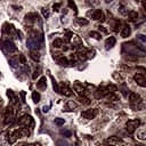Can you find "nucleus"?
I'll return each instance as SVG.
<instances>
[{
    "mask_svg": "<svg viewBox=\"0 0 146 146\" xmlns=\"http://www.w3.org/2000/svg\"><path fill=\"white\" fill-rule=\"evenodd\" d=\"M73 89L78 92L79 96H84V91H86V89H84V87H83L81 83L75 82V83L73 84Z\"/></svg>",
    "mask_w": 146,
    "mask_h": 146,
    "instance_id": "11",
    "label": "nucleus"
},
{
    "mask_svg": "<svg viewBox=\"0 0 146 146\" xmlns=\"http://www.w3.org/2000/svg\"><path fill=\"white\" fill-rule=\"evenodd\" d=\"M48 108H49L48 106H44V107H43V112H48Z\"/></svg>",
    "mask_w": 146,
    "mask_h": 146,
    "instance_id": "47",
    "label": "nucleus"
},
{
    "mask_svg": "<svg viewBox=\"0 0 146 146\" xmlns=\"http://www.w3.org/2000/svg\"><path fill=\"white\" fill-rule=\"evenodd\" d=\"M39 74H40V70H35V71H34V73H33V75H32V78L35 80V79H36V76H38Z\"/></svg>",
    "mask_w": 146,
    "mask_h": 146,
    "instance_id": "42",
    "label": "nucleus"
},
{
    "mask_svg": "<svg viewBox=\"0 0 146 146\" xmlns=\"http://www.w3.org/2000/svg\"><path fill=\"white\" fill-rule=\"evenodd\" d=\"M79 100H80V103H82V104H84V105H88V104H90V100H89V98H87L86 96H79Z\"/></svg>",
    "mask_w": 146,
    "mask_h": 146,
    "instance_id": "28",
    "label": "nucleus"
},
{
    "mask_svg": "<svg viewBox=\"0 0 146 146\" xmlns=\"http://www.w3.org/2000/svg\"><path fill=\"white\" fill-rule=\"evenodd\" d=\"M55 58H56V60H57L60 65L66 66V65H68V64H70V60H68L64 55H62V54H57V56H55Z\"/></svg>",
    "mask_w": 146,
    "mask_h": 146,
    "instance_id": "10",
    "label": "nucleus"
},
{
    "mask_svg": "<svg viewBox=\"0 0 146 146\" xmlns=\"http://www.w3.org/2000/svg\"><path fill=\"white\" fill-rule=\"evenodd\" d=\"M30 56H31V58H32L33 60H35V62H39V60H40V54H39L38 50H31Z\"/></svg>",
    "mask_w": 146,
    "mask_h": 146,
    "instance_id": "21",
    "label": "nucleus"
},
{
    "mask_svg": "<svg viewBox=\"0 0 146 146\" xmlns=\"http://www.w3.org/2000/svg\"><path fill=\"white\" fill-rule=\"evenodd\" d=\"M140 124V120L139 119H133V120H129L125 123V130L129 133H133L136 131V129L139 127Z\"/></svg>",
    "mask_w": 146,
    "mask_h": 146,
    "instance_id": "3",
    "label": "nucleus"
},
{
    "mask_svg": "<svg viewBox=\"0 0 146 146\" xmlns=\"http://www.w3.org/2000/svg\"><path fill=\"white\" fill-rule=\"evenodd\" d=\"M66 106H67V110H73V108H76V104L73 102V100H68L66 103Z\"/></svg>",
    "mask_w": 146,
    "mask_h": 146,
    "instance_id": "30",
    "label": "nucleus"
},
{
    "mask_svg": "<svg viewBox=\"0 0 146 146\" xmlns=\"http://www.w3.org/2000/svg\"><path fill=\"white\" fill-rule=\"evenodd\" d=\"M52 44H54L55 48H60V47L63 46V40H62V39H56V40L52 42Z\"/></svg>",
    "mask_w": 146,
    "mask_h": 146,
    "instance_id": "29",
    "label": "nucleus"
},
{
    "mask_svg": "<svg viewBox=\"0 0 146 146\" xmlns=\"http://www.w3.org/2000/svg\"><path fill=\"white\" fill-rule=\"evenodd\" d=\"M50 78H51V80H52V87H54V90H55L56 92H59V87H58L57 82L55 81V79H54L52 76H50Z\"/></svg>",
    "mask_w": 146,
    "mask_h": 146,
    "instance_id": "32",
    "label": "nucleus"
},
{
    "mask_svg": "<svg viewBox=\"0 0 146 146\" xmlns=\"http://www.w3.org/2000/svg\"><path fill=\"white\" fill-rule=\"evenodd\" d=\"M40 98H41V97H40V94H39L38 91H33V92H32V99H33V102H34L35 104L40 102Z\"/></svg>",
    "mask_w": 146,
    "mask_h": 146,
    "instance_id": "24",
    "label": "nucleus"
},
{
    "mask_svg": "<svg viewBox=\"0 0 146 146\" xmlns=\"http://www.w3.org/2000/svg\"><path fill=\"white\" fill-rule=\"evenodd\" d=\"M42 15H43L44 18H48V17H49V11H48L47 9L43 8V9H42Z\"/></svg>",
    "mask_w": 146,
    "mask_h": 146,
    "instance_id": "40",
    "label": "nucleus"
},
{
    "mask_svg": "<svg viewBox=\"0 0 146 146\" xmlns=\"http://www.w3.org/2000/svg\"><path fill=\"white\" fill-rule=\"evenodd\" d=\"M89 35H90L91 38L96 39V40H100V39H102V34H100V33H98V32H95V31L89 32Z\"/></svg>",
    "mask_w": 146,
    "mask_h": 146,
    "instance_id": "25",
    "label": "nucleus"
},
{
    "mask_svg": "<svg viewBox=\"0 0 146 146\" xmlns=\"http://www.w3.org/2000/svg\"><path fill=\"white\" fill-rule=\"evenodd\" d=\"M17 123H18L19 125H22V127H26V128H29V127H33V125H34V121H33V119H32L30 115H27V114H24L23 116H21V117L17 120Z\"/></svg>",
    "mask_w": 146,
    "mask_h": 146,
    "instance_id": "2",
    "label": "nucleus"
},
{
    "mask_svg": "<svg viewBox=\"0 0 146 146\" xmlns=\"http://www.w3.org/2000/svg\"><path fill=\"white\" fill-rule=\"evenodd\" d=\"M3 32H6L8 35H15L16 34V30L14 29V26L11 24H5L3 25Z\"/></svg>",
    "mask_w": 146,
    "mask_h": 146,
    "instance_id": "12",
    "label": "nucleus"
},
{
    "mask_svg": "<svg viewBox=\"0 0 146 146\" xmlns=\"http://www.w3.org/2000/svg\"><path fill=\"white\" fill-rule=\"evenodd\" d=\"M128 15H129V19L130 21H136L137 17H138V13L137 11H133V10H130L128 13Z\"/></svg>",
    "mask_w": 146,
    "mask_h": 146,
    "instance_id": "23",
    "label": "nucleus"
},
{
    "mask_svg": "<svg viewBox=\"0 0 146 146\" xmlns=\"http://www.w3.org/2000/svg\"><path fill=\"white\" fill-rule=\"evenodd\" d=\"M129 102H130V105H131L133 108H136L137 111H140V110L144 108L143 99H141V97H140L138 94H136V92H131V94L129 95Z\"/></svg>",
    "mask_w": 146,
    "mask_h": 146,
    "instance_id": "1",
    "label": "nucleus"
},
{
    "mask_svg": "<svg viewBox=\"0 0 146 146\" xmlns=\"http://www.w3.org/2000/svg\"><path fill=\"white\" fill-rule=\"evenodd\" d=\"M36 88L39 90H44L47 88V79L46 76H41L40 80L36 82Z\"/></svg>",
    "mask_w": 146,
    "mask_h": 146,
    "instance_id": "13",
    "label": "nucleus"
},
{
    "mask_svg": "<svg viewBox=\"0 0 146 146\" xmlns=\"http://www.w3.org/2000/svg\"><path fill=\"white\" fill-rule=\"evenodd\" d=\"M60 133H62V135H64V136H66V137H71V131L62 130V131H60Z\"/></svg>",
    "mask_w": 146,
    "mask_h": 146,
    "instance_id": "41",
    "label": "nucleus"
},
{
    "mask_svg": "<svg viewBox=\"0 0 146 146\" xmlns=\"http://www.w3.org/2000/svg\"><path fill=\"white\" fill-rule=\"evenodd\" d=\"M19 62L22 65H25L26 64V59H25V56L24 55H19Z\"/></svg>",
    "mask_w": 146,
    "mask_h": 146,
    "instance_id": "38",
    "label": "nucleus"
},
{
    "mask_svg": "<svg viewBox=\"0 0 146 146\" xmlns=\"http://www.w3.org/2000/svg\"><path fill=\"white\" fill-rule=\"evenodd\" d=\"M133 80L137 82V84H139L140 87H146V78L143 73H135L133 75Z\"/></svg>",
    "mask_w": 146,
    "mask_h": 146,
    "instance_id": "7",
    "label": "nucleus"
},
{
    "mask_svg": "<svg viewBox=\"0 0 146 146\" xmlns=\"http://www.w3.org/2000/svg\"><path fill=\"white\" fill-rule=\"evenodd\" d=\"M113 78H114L115 80H119V81H122V78H121L120 75H117V74H116V72H114V73H113Z\"/></svg>",
    "mask_w": 146,
    "mask_h": 146,
    "instance_id": "43",
    "label": "nucleus"
},
{
    "mask_svg": "<svg viewBox=\"0 0 146 146\" xmlns=\"http://www.w3.org/2000/svg\"><path fill=\"white\" fill-rule=\"evenodd\" d=\"M86 56H87V58H92V57L95 56V50H89V51H87V52H86Z\"/></svg>",
    "mask_w": 146,
    "mask_h": 146,
    "instance_id": "37",
    "label": "nucleus"
},
{
    "mask_svg": "<svg viewBox=\"0 0 146 146\" xmlns=\"http://www.w3.org/2000/svg\"><path fill=\"white\" fill-rule=\"evenodd\" d=\"M68 6H70L71 8H73V9H74V13H75V14H78V9H76V6H75V3H74L73 1H71V0H70V1H68Z\"/></svg>",
    "mask_w": 146,
    "mask_h": 146,
    "instance_id": "35",
    "label": "nucleus"
},
{
    "mask_svg": "<svg viewBox=\"0 0 146 146\" xmlns=\"http://www.w3.org/2000/svg\"><path fill=\"white\" fill-rule=\"evenodd\" d=\"M59 92H62L64 96H67V97H70V96H72V95H73L72 90L67 87V84H63V86L59 88Z\"/></svg>",
    "mask_w": 146,
    "mask_h": 146,
    "instance_id": "14",
    "label": "nucleus"
},
{
    "mask_svg": "<svg viewBox=\"0 0 146 146\" xmlns=\"http://www.w3.org/2000/svg\"><path fill=\"white\" fill-rule=\"evenodd\" d=\"M105 88H106V90L108 91V94H114V92L117 90V87H116L115 84H112V83H111V84H108V86H107V87H105Z\"/></svg>",
    "mask_w": 146,
    "mask_h": 146,
    "instance_id": "22",
    "label": "nucleus"
},
{
    "mask_svg": "<svg viewBox=\"0 0 146 146\" xmlns=\"http://www.w3.org/2000/svg\"><path fill=\"white\" fill-rule=\"evenodd\" d=\"M2 48H3V50H6V51L9 52V54L15 52V51L17 50L16 46L14 44V42H13L11 40H9V39H7V40H2Z\"/></svg>",
    "mask_w": 146,
    "mask_h": 146,
    "instance_id": "4",
    "label": "nucleus"
},
{
    "mask_svg": "<svg viewBox=\"0 0 146 146\" xmlns=\"http://www.w3.org/2000/svg\"><path fill=\"white\" fill-rule=\"evenodd\" d=\"M19 138H22V132H21V129L18 128V129H15L10 135H9V137H8V143L9 144H14L17 139H19Z\"/></svg>",
    "mask_w": 146,
    "mask_h": 146,
    "instance_id": "6",
    "label": "nucleus"
},
{
    "mask_svg": "<svg viewBox=\"0 0 146 146\" xmlns=\"http://www.w3.org/2000/svg\"><path fill=\"white\" fill-rule=\"evenodd\" d=\"M131 33V29L129 25H123L122 29H121V36L122 38H128Z\"/></svg>",
    "mask_w": 146,
    "mask_h": 146,
    "instance_id": "16",
    "label": "nucleus"
},
{
    "mask_svg": "<svg viewBox=\"0 0 146 146\" xmlns=\"http://www.w3.org/2000/svg\"><path fill=\"white\" fill-rule=\"evenodd\" d=\"M107 99H108V100H112V102H115V100L119 99V97H117L116 95H114V94H108V95H107Z\"/></svg>",
    "mask_w": 146,
    "mask_h": 146,
    "instance_id": "31",
    "label": "nucleus"
},
{
    "mask_svg": "<svg viewBox=\"0 0 146 146\" xmlns=\"http://www.w3.org/2000/svg\"><path fill=\"white\" fill-rule=\"evenodd\" d=\"M108 95V91L106 90V88L105 87H99L98 89H96V91H95V96H96V98H103V97H105V96H107Z\"/></svg>",
    "mask_w": 146,
    "mask_h": 146,
    "instance_id": "9",
    "label": "nucleus"
},
{
    "mask_svg": "<svg viewBox=\"0 0 146 146\" xmlns=\"http://www.w3.org/2000/svg\"><path fill=\"white\" fill-rule=\"evenodd\" d=\"M76 57H78V59H79V60H81V62H83V60H86V59H87L86 52H82L81 50L76 52Z\"/></svg>",
    "mask_w": 146,
    "mask_h": 146,
    "instance_id": "26",
    "label": "nucleus"
},
{
    "mask_svg": "<svg viewBox=\"0 0 146 146\" xmlns=\"http://www.w3.org/2000/svg\"><path fill=\"white\" fill-rule=\"evenodd\" d=\"M98 27H99V30H102V31H103V32H105V33H106V32H107V30H106V29H105V27H104V26H102V25H99V26H98Z\"/></svg>",
    "mask_w": 146,
    "mask_h": 146,
    "instance_id": "46",
    "label": "nucleus"
},
{
    "mask_svg": "<svg viewBox=\"0 0 146 146\" xmlns=\"http://www.w3.org/2000/svg\"><path fill=\"white\" fill-rule=\"evenodd\" d=\"M14 110L11 106H8L5 111V123L8 124V123H11L14 121Z\"/></svg>",
    "mask_w": 146,
    "mask_h": 146,
    "instance_id": "5",
    "label": "nucleus"
},
{
    "mask_svg": "<svg viewBox=\"0 0 146 146\" xmlns=\"http://www.w3.org/2000/svg\"><path fill=\"white\" fill-rule=\"evenodd\" d=\"M72 42H73V47H79V46H82V40L80 39V36L79 35H75V34H73V36H72Z\"/></svg>",
    "mask_w": 146,
    "mask_h": 146,
    "instance_id": "19",
    "label": "nucleus"
},
{
    "mask_svg": "<svg viewBox=\"0 0 146 146\" xmlns=\"http://www.w3.org/2000/svg\"><path fill=\"white\" fill-rule=\"evenodd\" d=\"M52 8H54V10H55V11H59V8H60V3H59V2H57V3H54Z\"/></svg>",
    "mask_w": 146,
    "mask_h": 146,
    "instance_id": "39",
    "label": "nucleus"
},
{
    "mask_svg": "<svg viewBox=\"0 0 146 146\" xmlns=\"http://www.w3.org/2000/svg\"><path fill=\"white\" fill-rule=\"evenodd\" d=\"M91 17H92V19H95V21H98V19L104 21V19H105L104 16H103V11H102L100 9H96V10L92 13Z\"/></svg>",
    "mask_w": 146,
    "mask_h": 146,
    "instance_id": "15",
    "label": "nucleus"
},
{
    "mask_svg": "<svg viewBox=\"0 0 146 146\" xmlns=\"http://www.w3.org/2000/svg\"><path fill=\"white\" fill-rule=\"evenodd\" d=\"M106 143H108L110 145H114V144H119L121 143V138L120 137H116V136H111L106 139Z\"/></svg>",
    "mask_w": 146,
    "mask_h": 146,
    "instance_id": "18",
    "label": "nucleus"
},
{
    "mask_svg": "<svg viewBox=\"0 0 146 146\" xmlns=\"http://www.w3.org/2000/svg\"><path fill=\"white\" fill-rule=\"evenodd\" d=\"M7 96L9 97V99H10V102H11L13 105L17 103V97H16V95L14 94L13 90H9V89H8V90H7Z\"/></svg>",
    "mask_w": 146,
    "mask_h": 146,
    "instance_id": "20",
    "label": "nucleus"
},
{
    "mask_svg": "<svg viewBox=\"0 0 146 146\" xmlns=\"http://www.w3.org/2000/svg\"><path fill=\"white\" fill-rule=\"evenodd\" d=\"M115 42H116V40H115L114 36H108V38L105 40V48H106V49H110V48L114 47Z\"/></svg>",
    "mask_w": 146,
    "mask_h": 146,
    "instance_id": "17",
    "label": "nucleus"
},
{
    "mask_svg": "<svg viewBox=\"0 0 146 146\" xmlns=\"http://www.w3.org/2000/svg\"><path fill=\"white\" fill-rule=\"evenodd\" d=\"M72 36H73V33L72 32H66L65 33V41L66 42H70L71 39H72Z\"/></svg>",
    "mask_w": 146,
    "mask_h": 146,
    "instance_id": "34",
    "label": "nucleus"
},
{
    "mask_svg": "<svg viewBox=\"0 0 146 146\" xmlns=\"http://www.w3.org/2000/svg\"><path fill=\"white\" fill-rule=\"evenodd\" d=\"M35 18H38V15L34 14V13H32V14H26V15H25V19H26V21H34Z\"/></svg>",
    "mask_w": 146,
    "mask_h": 146,
    "instance_id": "27",
    "label": "nucleus"
},
{
    "mask_svg": "<svg viewBox=\"0 0 146 146\" xmlns=\"http://www.w3.org/2000/svg\"><path fill=\"white\" fill-rule=\"evenodd\" d=\"M139 138L140 139H145V130H141V132L139 133Z\"/></svg>",
    "mask_w": 146,
    "mask_h": 146,
    "instance_id": "45",
    "label": "nucleus"
},
{
    "mask_svg": "<svg viewBox=\"0 0 146 146\" xmlns=\"http://www.w3.org/2000/svg\"><path fill=\"white\" fill-rule=\"evenodd\" d=\"M19 96H21V98H22V102L25 103V91H21V92H19Z\"/></svg>",
    "mask_w": 146,
    "mask_h": 146,
    "instance_id": "44",
    "label": "nucleus"
},
{
    "mask_svg": "<svg viewBox=\"0 0 146 146\" xmlns=\"http://www.w3.org/2000/svg\"><path fill=\"white\" fill-rule=\"evenodd\" d=\"M65 123V120L64 119H60V117H56L55 119V124H57V125H63Z\"/></svg>",
    "mask_w": 146,
    "mask_h": 146,
    "instance_id": "33",
    "label": "nucleus"
},
{
    "mask_svg": "<svg viewBox=\"0 0 146 146\" xmlns=\"http://www.w3.org/2000/svg\"><path fill=\"white\" fill-rule=\"evenodd\" d=\"M98 113V110L97 108H90V110H86L82 112V117L84 119H94Z\"/></svg>",
    "mask_w": 146,
    "mask_h": 146,
    "instance_id": "8",
    "label": "nucleus"
},
{
    "mask_svg": "<svg viewBox=\"0 0 146 146\" xmlns=\"http://www.w3.org/2000/svg\"><path fill=\"white\" fill-rule=\"evenodd\" d=\"M102 146H114V145H108V144H106V145H102Z\"/></svg>",
    "mask_w": 146,
    "mask_h": 146,
    "instance_id": "48",
    "label": "nucleus"
},
{
    "mask_svg": "<svg viewBox=\"0 0 146 146\" xmlns=\"http://www.w3.org/2000/svg\"><path fill=\"white\" fill-rule=\"evenodd\" d=\"M78 22H79V24H81V25H87L89 22H88V19H86V18H78Z\"/></svg>",
    "mask_w": 146,
    "mask_h": 146,
    "instance_id": "36",
    "label": "nucleus"
}]
</instances>
